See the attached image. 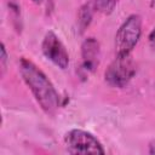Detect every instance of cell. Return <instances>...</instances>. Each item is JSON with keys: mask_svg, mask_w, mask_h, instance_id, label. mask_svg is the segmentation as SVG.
Returning a JSON list of instances; mask_svg holds the SVG:
<instances>
[{"mask_svg": "<svg viewBox=\"0 0 155 155\" xmlns=\"http://www.w3.org/2000/svg\"><path fill=\"white\" fill-rule=\"evenodd\" d=\"M19 71L44 113L51 116L54 115L61 107V97L50 79L40 68L27 58H21Z\"/></svg>", "mask_w": 155, "mask_h": 155, "instance_id": "6da1fadb", "label": "cell"}, {"mask_svg": "<svg viewBox=\"0 0 155 155\" xmlns=\"http://www.w3.org/2000/svg\"><path fill=\"white\" fill-rule=\"evenodd\" d=\"M142 35V18L139 15L128 16L115 35L116 56L131 54Z\"/></svg>", "mask_w": 155, "mask_h": 155, "instance_id": "7a4b0ae2", "label": "cell"}, {"mask_svg": "<svg viewBox=\"0 0 155 155\" xmlns=\"http://www.w3.org/2000/svg\"><path fill=\"white\" fill-rule=\"evenodd\" d=\"M136 74V64L131 54L116 56L104 73L107 84L111 87L122 88L132 80Z\"/></svg>", "mask_w": 155, "mask_h": 155, "instance_id": "3957f363", "label": "cell"}, {"mask_svg": "<svg viewBox=\"0 0 155 155\" xmlns=\"http://www.w3.org/2000/svg\"><path fill=\"white\" fill-rule=\"evenodd\" d=\"M65 149L70 154H104L101 142L84 130H70L64 136Z\"/></svg>", "mask_w": 155, "mask_h": 155, "instance_id": "277c9868", "label": "cell"}, {"mask_svg": "<svg viewBox=\"0 0 155 155\" xmlns=\"http://www.w3.org/2000/svg\"><path fill=\"white\" fill-rule=\"evenodd\" d=\"M42 53L54 65L61 69H67L69 65V54L65 46L53 31H47L41 44Z\"/></svg>", "mask_w": 155, "mask_h": 155, "instance_id": "5b68a950", "label": "cell"}, {"mask_svg": "<svg viewBox=\"0 0 155 155\" xmlns=\"http://www.w3.org/2000/svg\"><path fill=\"white\" fill-rule=\"evenodd\" d=\"M99 57H101L99 42L94 38L85 39V41L81 45V58H82L81 69L86 74L93 73L99 64Z\"/></svg>", "mask_w": 155, "mask_h": 155, "instance_id": "8992f818", "label": "cell"}, {"mask_svg": "<svg viewBox=\"0 0 155 155\" xmlns=\"http://www.w3.org/2000/svg\"><path fill=\"white\" fill-rule=\"evenodd\" d=\"M94 11L96 10H94V6H93L92 1L82 5L79 8V12H78V28H79L80 33H84L87 29V27L92 22Z\"/></svg>", "mask_w": 155, "mask_h": 155, "instance_id": "52a82bcc", "label": "cell"}, {"mask_svg": "<svg viewBox=\"0 0 155 155\" xmlns=\"http://www.w3.org/2000/svg\"><path fill=\"white\" fill-rule=\"evenodd\" d=\"M119 0H93V6L97 12H101L103 15H110Z\"/></svg>", "mask_w": 155, "mask_h": 155, "instance_id": "ba28073f", "label": "cell"}, {"mask_svg": "<svg viewBox=\"0 0 155 155\" xmlns=\"http://www.w3.org/2000/svg\"><path fill=\"white\" fill-rule=\"evenodd\" d=\"M0 62H1V70L2 74L5 73L6 69V62H7V52H6V47L4 44H1V57H0Z\"/></svg>", "mask_w": 155, "mask_h": 155, "instance_id": "9c48e42d", "label": "cell"}, {"mask_svg": "<svg viewBox=\"0 0 155 155\" xmlns=\"http://www.w3.org/2000/svg\"><path fill=\"white\" fill-rule=\"evenodd\" d=\"M148 40H149V46L155 51V28H154V29L151 30V33L149 34Z\"/></svg>", "mask_w": 155, "mask_h": 155, "instance_id": "30bf717a", "label": "cell"}, {"mask_svg": "<svg viewBox=\"0 0 155 155\" xmlns=\"http://www.w3.org/2000/svg\"><path fill=\"white\" fill-rule=\"evenodd\" d=\"M149 154H155V140L149 144Z\"/></svg>", "mask_w": 155, "mask_h": 155, "instance_id": "8fae6325", "label": "cell"}, {"mask_svg": "<svg viewBox=\"0 0 155 155\" xmlns=\"http://www.w3.org/2000/svg\"><path fill=\"white\" fill-rule=\"evenodd\" d=\"M150 6H151V8L155 10V0H151V1H150Z\"/></svg>", "mask_w": 155, "mask_h": 155, "instance_id": "7c38bea8", "label": "cell"}, {"mask_svg": "<svg viewBox=\"0 0 155 155\" xmlns=\"http://www.w3.org/2000/svg\"><path fill=\"white\" fill-rule=\"evenodd\" d=\"M34 4H41L42 2V0H31Z\"/></svg>", "mask_w": 155, "mask_h": 155, "instance_id": "4fadbf2b", "label": "cell"}]
</instances>
